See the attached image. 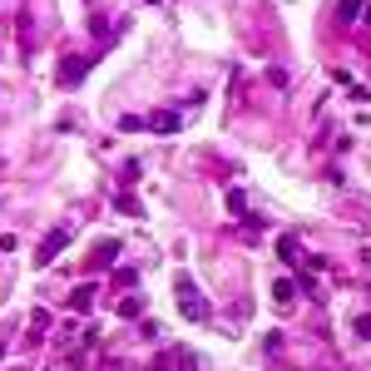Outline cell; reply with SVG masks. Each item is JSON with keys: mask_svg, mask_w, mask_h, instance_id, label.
<instances>
[{"mask_svg": "<svg viewBox=\"0 0 371 371\" xmlns=\"http://www.w3.org/2000/svg\"><path fill=\"white\" fill-rule=\"evenodd\" d=\"M174 292H179V307H183L188 322H203V317L213 312V307H208V302L193 292V278H188V273H179V278H174Z\"/></svg>", "mask_w": 371, "mask_h": 371, "instance_id": "1", "label": "cell"}, {"mask_svg": "<svg viewBox=\"0 0 371 371\" xmlns=\"http://www.w3.org/2000/svg\"><path fill=\"white\" fill-rule=\"evenodd\" d=\"M114 208H119V213H139V198H134V193H119Z\"/></svg>", "mask_w": 371, "mask_h": 371, "instance_id": "9", "label": "cell"}, {"mask_svg": "<svg viewBox=\"0 0 371 371\" xmlns=\"http://www.w3.org/2000/svg\"><path fill=\"white\" fill-rule=\"evenodd\" d=\"M351 332H356L361 342H371V312H366V317H356V322H351Z\"/></svg>", "mask_w": 371, "mask_h": 371, "instance_id": "10", "label": "cell"}, {"mask_svg": "<svg viewBox=\"0 0 371 371\" xmlns=\"http://www.w3.org/2000/svg\"><path fill=\"white\" fill-rule=\"evenodd\" d=\"M65 243H70V228H65V223H60V228H50V238L40 243V252H35V262H40V268H50V262H55V257H60V248H65Z\"/></svg>", "mask_w": 371, "mask_h": 371, "instance_id": "2", "label": "cell"}, {"mask_svg": "<svg viewBox=\"0 0 371 371\" xmlns=\"http://www.w3.org/2000/svg\"><path fill=\"white\" fill-rule=\"evenodd\" d=\"M119 312H124V317H139V312H144V297H124Z\"/></svg>", "mask_w": 371, "mask_h": 371, "instance_id": "11", "label": "cell"}, {"mask_svg": "<svg viewBox=\"0 0 371 371\" xmlns=\"http://www.w3.org/2000/svg\"><path fill=\"white\" fill-rule=\"evenodd\" d=\"M366 10V0H342V20H356Z\"/></svg>", "mask_w": 371, "mask_h": 371, "instance_id": "8", "label": "cell"}, {"mask_svg": "<svg viewBox=\"0 0 371 371\" xmlns=\"http://www.w3.org/2000/svg\"><path fill=\"white\" fill-rule=\"evenodd\" d=\"M114 252H119V243H99V252H94V268H104V262H114Z\"/></svg>", "mask_w": 371, "mask_h": 371, "instance_id": "7", "label": "cell"}, {"mask_svg": "<svg viewBox=\"0 0 371 371\" xmlns=\"http://www.w3.org/2000/svg\"><path fill=\"white\" fill-rule=\"evenodd\" d=\"M278 257L282 262H297V238H278Z\"/></svg>", "mask_w": 371, "mask_h": 371, "instance_id": "6", "label": "cell"}, {"mask_svg": "<svg viewBox=\"0 0 371 371\" xmlns=\"http://www.w3.org/2000/svg\"><path fill=\"white\" fill-rule=\"evenodd\" d=\"M89 302H94V287H80V292H70V307H75V312H89Z\"/></svg>", "mask_w": 371, "mask_h": 371, "instance_id": "5", "label": "cell"}, {"mask_svg": "<svg viewBox=\"0 0 371 371\" xmlns=\"http://www.w3.org/2000/svg\"><path fill=\"white\" fill-rule=\"evenodd\" d=\"M292 292H297L292 278H278V282H273V302H292Z\"/></svg>", "mask_w": 371, "mask_h": 371, "instance_id": "4", "label": "cell"}, {"mask_svg": "<svg viewBox=\"0 0 371 371\" xmlns=\"http://www.w3.org/2000/svg\"><path fill=\"white\" fill-rule=\"evenodd\" d=\"M144 6H158V0H144Z\"/></svg>", "mask_w": 371, "mask_h": 371, "instance_id": "12", "label": "cell"}, {"mask_svg": "<svg viewBox=\"0 0 371 371\" xmlns=\"http://www.w3.org/2000/svg\"><path fill=\"white\" fill-rule=\"evenodd\" d=\"M149 129H153V134H174V129H179V114H174V109H169V114H153Z\"/></svg>", "mask_w": 371, "mask_h": 371, "instance_id": "3", "label": "cell"}]
</instances>
